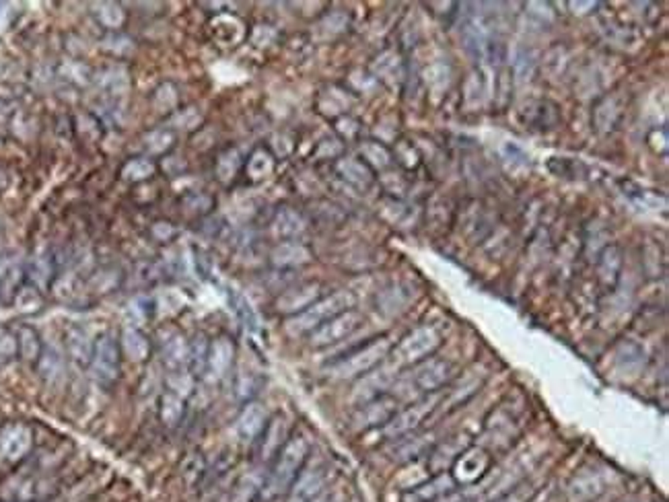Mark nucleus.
Segmentation results:
<instances>
[{
	"mask_svg": "<svg viewBox=\"0 0 669 502\" xmlns=\"http://www.w3.org/2000/svg\"><path fill=\"white\" fill-rule=\"evenodd\" d=\"M309 455V441L305 437H293L284 443V447L278 451L276 464L262 488V497L264 499H276L280 494H284L293 482L299 476L301 466L305 464Z\"/></svg>",
	"mask_w": 669,
	"mask_h": 502,
	"instance_id": "f257e3e1",
	"label": "nucleus"
},
{
	"mask_svg": "<svg viewBox=\"0 0 669 502\" xmlns=\"http://www.w3.org/2000/svg\"><path fill=\"white\" fill-rule=\"evenodd\" d=\"M354 305V295L348 290H336L324 299H317L313 305H309L305 311L293 315L286 323V332L291 336H301V334H311L332 317L352 309Z\"/></svg>",
	"mask_w": 669,
	"mask_h": 502,
	"instance_id": "f03ea898",
	"label": "nucleus"
},
{
	"mask_svg": "<svg viewBox=\"0 0 669 502\" xmlns=\"http://www.w3.org/2000/svg\"><path fill=\"white\" fill-rule=\"evenodd\" d=\"M392 352V342L389 338L381 336L371 340L369 344L356 348L354 352H350L348 356H344L342 361H338L336 365L330 367V375L336 379H354V377H363L367 373H371L377 365H381L387 354Z\"/></svg>",
	"mask_w": 669,
	"mask_h": 502,
	"instance_id": "7ed1b4c3",
	"label": "nucleus"
},
{
	"mask_svg": "<svg viewBox=\"0 0 669 502\" xmlns=\"http://www.w3.org/2000/svg\"><path fill=\"white\" fill-rule=\"evenodd\" d=\"M441 344V336L435 328H416L414 332H410L396 348L394 358L396 365H418L424 358L433 356V352L439 348Z\"/></svg>",
	"mask_w": 669,
	"mask_h": 502,
	"instance_id": "20e7f679",
	"label": "nucleus"
},
{
	"mask_svg": "<svg viewBox=\"0 0 669 502\" xmlns=\"http://www.w3.org/2000/svg\"><path fill=\"white\" fill-rule=\"evenodd\" d=\"M455 375V367L449 361L443 358H424L422 363L414 365V369L410 371V385L416 387V391L420 393H437L441 387H445Z\"/></svg>",
	"mask_w": 669,
	"mask_h": 502,
	"instance_id": "39448f33",
	"label": "nucleus"
},
{
	"mask_svg": "<svg viewBox=\"0 0 669 502\" xmlns=\"http://www.w3.org/2000/svg\"><path fill=\"white\" fill-rule=\"evenodd\" d=\"M363 323V315L354 309H348L336 317H332L330 321H326L324 326H319L315 332H311L309 336V344L315 348H326L332 346L336 342L346 340L350 334H354Z\"/></svg>",
	"mask_w": 669,
	"mask_h": 502,
	"instance_id": "423d86ee",
	"label": "nucleus"
},
{
	"mask_svg": "<svg viewBox=\"0 0 669 502\" xmlns=\"http://www.w3.org/2000/svg\"><path fill=\"white\" fill-rule=\"evenodd\" d=\"M435 404H437V398H435V393H431L429 398H424V400H420V402H416V404H410L406 410H402V412H398L385 426H383V431H385V437L387 439H392V441H398V439H402V437H408V435H412L422 422H424V418L435 410Z\"/></svg>",
	"mask_w": 669,
	"mask_h": 502,
	"instance_id": "0eeeda50",
	"label": "nucleus"
},
{
	"mask_svg": "<svg viewBox=\"0 0 669 502\" xmlns=\"http://www.w3.org/2000/svg\"><path fill=\"white\" fill-rule=\"evenodd\" d=\"M91 369H93V375L97 381H101V383L115 381L117 371H120V352H117V346L109 334H103L95 342L93 354H91Z\"/></svg>",
	"mask_w": 669,
	"mask_h": 502,
	"instance_id": "6e6552de",
	"label": "nucleus"
},
{
	"mask_svg": "<svg viewBox=\"0 0 669 502\" xmlns=\"http://www.w3.org/2000/svg\"><path fill=\"white\" fill-rule=\"evenodd\" d=\"M398 412H400L398 410V400L383 393V396L363 404V408L354 416V429L356 431H369V429L385 426Z\"/></svg>",
	"mask_w": 669,
	"mask_h": 502,
	"instance_id": "1a4fd4ad",
	"label": "nucleus"
},
{
	"mask_svg": "<svg viewBox=\"0 0 669 502\" xmlns=\"http://www.w3.org/2000/svg\"><path fill=\"white\" fill-rule=\"evenodd\" d=\"M490 468V457L482 449H466L453 464V480L462 486L476 484Z\"/></svg>",
	"mask_w": 669,
	"mask_h": 502,
	"instance_id": "9d476101",
	"label": "nucleus"
},
{
	"mask_svg": "<svg viewBox=\"0 0 669 502\" xmlns=\"http://www.w3.org/2000/svg\"><path fill=\"white\" fill-rule=\"evenodd\" d=\"M455 490H457V484H455L453 476L441 472L435 478L406 490L402 494V502H437L445 499V497H449V494H453Z\"/></svg>",
	"mask_w": 669,
	"mask_h": 502,
	"instance_id": "9b49d317",
	"label": "nucleus"
},
{
	"mask_svg": "<svg viewBox=\"0 0 669 502\" xmlns=\"http://www.w3.org/2000/svg\"><path fill=\"white\" fill-rule=\"evenodd\" d=\"M317 299H319V284L317 282H309V284H301V286L288 288L276 301V309L280 313H286V315H297V313L305 311L309 305H313Z\"/></svg>",
	"mask_w": 669,
	"mask_h": 502,
	"instance_id": "f8f14e48",
	"label": "nucleus"
},
{
	"mask_svg": "<svg viewBox=\"0 0 669 502\" xmlns=\"http://www.w3.org/2000/svg\"><path fill=\"white\" fill-rule=\"evenodd\" d=\"M392 379H394L392 369H379V371L363 375V379L359 381V385L352 391V400L359 404H367V402L383 396V391L387 389Z\"/></svg>",
	"mask_w": 669,
	"mask_h": 502,
	"instance_id": "ddd939ff",
	"label": "nucleus"
},
{
	"mask_svg": "<svg viewBox=\"0 0 669 502\" xmlns=\"http://www.w3.org/2000/svg\"><path fill=\"white\" fill-rule=\"evenodd\" d=\"M266 424H268V412H266V408L262 404L251 402V404H247L241 410V414L237 418V435L243 441H253L258 435L264 433Z\"/></svg>",
	"mask_w": 669,
	"mask_h": 502,
	"instance_id": "4468645a",
	"label": "nucleus"
},
{
	"mask_svg": "<svg viewBox=\"0 0 669 502\" xmlns=\"http://www.w3.org/2000/svg\"><path fill=\"white\" fill-rule=\"evenodd\" d=\"M235 356V348L231 344V340L227 338H218L208 346V356H206V373L212 379H220L227 375V371L231 369Z\"/></svg>",
	"mask_w": 669,
	"mask_h": 502,
	"instance_id": "2eb2a0df",
	"label": "nucleus"
},
{
	"mask_svg": "<svg viewBox=\"0 0 669 502\" xmlns=\"http://www.w3.org/2000/svg\"><path fill=\"white\" fill-rule=\"evenodd\" d=\"M326 484V476L321 470H307L303 472L295 482H293V490H291V499L288 502H311L313 499H317L324 490Z\"/></svg>",
	"mask_w": 669,
	"mask_h": 502,
	"instance_id": "dca6fc26",
	"label": "nucleus"
},
{
	"mask_svg": "<svg viewBox=\"0 0 669 502\" xmlns=\"http://www.w3.org/2000/svg\"><path fill=\"white\" fill-rule=\"evenodd\" d=\"M31 447V433L25 426H10L0 437V451L6 459H21Z\"/></svg>",
	"mask_w": 669,
	"mask_h": 502,
	"instance_id": "f3484780",
	"label": "nucleus"
},
{
	"mask_svg": "<svg viewBox=\"0 0 669 502\" xmlns=\"http://www.w3.org/2000/svg\"><path fill=\"white\" fill-rule=\"evenodd\" d=\"M305 231V220L301 218L299 212L291 210V208H282L278 210V214L274 216L272 223V233L278 239H295Z\"/></svg>",
	"mask_w": 669,
	"mask_h": 502,
	"instance_id": "a211bd4d",
	"label": "nucleus"
},
{
	"mask_svg": "<svg viewBox=\"0 0 669 502\" xmlns=\"http://www.w3.org/2000/svg\"><path fill=\"white\" fill-rule=\"evenodd\" d=\"M311 260V253L307 247L295 243V241H286L280 243L274 251H272V264L280 266V268H291V266H301L305 262Z\"/></svg>",
	"mask_w": 669,
	"mask_h": 502,
	"instance_id": "6ab92c4d",
	"label": "nucleus"
},
{
	"mask_svg": "<svg viewBox=\"0 0 669 502\" xmlns=\"http://www.w3.org/2000/svg\"><path fill=\"white\" fill-rule=\"evenodd\" d=\"M122 348L126 352V356L132 363H142L148 358L150 354V344L144 338L142 332H138L136 328H124L122 332Z\"/></svg>",
	"mask_w": 669,
	"mask_h": 502,
	"instance_id": "aec40b11",
	"label": "nucleus"
},
{
	"mask_svg": "<svg viewBox=\"0 0 669 502\" xmlns=\"http://www.w3.org/2000/svg\"><path fill=\"white\" fill-rule=\"evenodd\" d=\"M286 420L284 418H274L268 429H266V437H264V445H262V457L270 459L274 457L286 443Z\"/></svg>",
	"mask_w": 669,
	"mask_h": 502,
	"instance_id": "412c9836",
	"label": "nucleus"
},
{
	"mask_svg": "<svg viewBox=\"0 0 669 502\" xmlns=\"http://www.w3.org/2000/svg\"><path fill=\"white\" fill-rule=\"evenodd\" d=\"M338 173L352 185L356 187H367L371 181H373V175L369 171V167L363 163V161H356V159H342L338 161L336 165Z\"/></svg>",
	"mask_w": 669,
	"mask_h": 502,
	"instance_id": "4be33fe9",
	"label": "nucleus"
},
{
	"mask_svg": "<svg viewBox=\"0 0 669 502\" xmlns=\"http://www.w3.org/2000/svg\"><path fill=\"white\" fill-rule=\"evenodd\" d=\"M163 358L171 371H181V367L190 361V344L183 336H171L163 346Z\"/></svg>",
	"mask_w": 669,
	"mask_h": 502,
	"instance_id": "5701e85b",
	"label": "nucleus"
},
{
	"mask_svg": "<svg viewBox=\"0 0 669 502\" xmlns=\"http://www.w3.org/2000/svg\"><path fill=\"white\" fill-rule=\"evenodd\" d=\"M424 437H416L414 433L408 435V437H402L398 439L396 447L392 449V457L400 464L404 461H410V459H416L418 455H422L424 451Z\"/></svg>",
	"mask_w": 669,
	"mask_h": 502,
	"instance_id": "b1692460",
	"label": "nucleus"
},
{
	"mask_svg": "<svg viewBox=\"0 0 669 502\" xmlns=\"http://www.w3.org/2000/svg\"><path fill=\"white\" fill-rule=\"evenodd\" d=\"M152 173H155V165H152L148 159H132V161H128V163L122 167V177H124L126 181H132V183H136V181H144V179H148Z\"/></svg>",
	"mask_w": 669,
	"mask_h": 502,
	"instance_id": "393cba45",
	"label": "nucleus"
},
{
	"mask_svg": "<svg viewBox=\"0 0 669 502\" xmlns=\"http://www.w3.org/2000/svg\"><path fill=\"white\" fill-rule=\"evenodd\" d=\"M152 103L159 111H171L177 107V89L171 82H161L152 95Z\"/></svg>",
	"mask_w": 669,
	"mask_h": 502,
	"instance_id": "a878e982",
	"label": "nucleus"
},
{
	"mask_svg": "<svg viewBox=\"0 0 669 502\" xmlns=\"http://www.w3.org/2000/svg\"><path fill=\"white\" fill-rule=\"evenodd\" d=\"M181 414H183L181 398L175 396V393L163 396V400H161V418H163V422L165 424H175V422H179Z\"/></svg>",
	"mask_w": 669,
	"mask_h": 502,
	"instance_id": "bb28decb",
	"label": "nucleus"
},
{
	"mask_svg": "<svg viewBox=\"0 0 669 502\" xmlns=\"http://www.w3.org/2000/svg\"><path fill=\"white\" fill-rule=\"evenodd\" d=\"M247 169H249L251 179H264L272 171V157L268 152H264V150H258V152L251 155Z\"/></svg>",
	"mask_w": 669,
	"mask_h": 502,
	"instance_id": "cd10ccee",
	"label": "nucleus"
},
{
	"mask_svg": "<svg viewBox=\"0 0 669 502\" xmlns=\"http://www.w3.org/2000/svg\"><path fill=\"white\" fill-rule=\"evenodd\" d=\"M144 144L150 152H165L173 144V134L169 130H155L144 136Z\"/></svg>",
	"mask_w": 669,
	"mask_h": 502,
	"instance_id": "c85d7f7f",
	"label": "nucleus"
},
{
	"mask_svg": "<svg viewBox=\"0 0 669 502\" xmlns=\"http://www.w3.org/2000/svg\"><path fill=\"white\" fill-rule=\"evenodd\" d=\"M70 352L74 354L76 361L87 363L93 354V344L89 342V338L82 332H74L70 336Z\"/></svg>",
	"mask_w": 669,
	"mask_h": 502,
	"instance_id": "c756f323",
	"label": "nucleus"
},
{
	"mask_svg": "<svg viewBox=\"0 0 669 502\" xmlns=\"http://www.w3.org/2000/svg\"><path fill=\"white\" fill-rule=\"evenodd\" d=\"M237 165H239V155L237 150H227L218 157V163H216V173L223 181H229L235 171H237Z\"/></svg>",
	"mask_w": 669,
	"mask_h": 502,
	"instance_id": "7c9ffc66",
	"label": "nucleus"
},
{
	"mask_svg": "<svg viewBox=\"0 0 669 502\" xmlns=\"http://www.w3.org/2000/svg\"><path fill=\"white\" fill-rule=\"evenodd\" d=\"M536 494H538V488H534L530 484L528 486L525 484H517L515 488L499 494V499L495 502H530Z\"/></svg>",
	"mask_w": 669,
	"mask_h": 502,
	"instance_id": "2f4dec72",
	"label": "nucleus"
},
{
	"mask_svg": "<svg viewBox=\"0 0 669 502\" xmlns=\"http://www.w3.org/2000/svg\"><path fill=\"white\" fill-rule=\"evenodd\" d=\"M99 19L105 27H122L124 23V10L122 6L109 2V4H101V10H99Z\"/></svg>",
	"mask_w": 669,
	"mask_h": 502,
	"instance_id": "473e14b6",
	"label": "nucleus"
},
{
	"mask_svg": "<svg viewBox=\"0 0 669 502\" xmlns=\"http://www.w3.org/2000/svg\"><path fill=\"white\" fill-rule=\"evenodd\" d=\"M169 387L173 389L175 396L181 398V396H185V393L192 389V379H190V375L183 373V371H173L171 377H169Z\"/></svg>",
	"mask_w": 669,
	"mask_h": 502,
	"instance_id": "72a5a7b5",
	"label": "nucleus"
},
{
	"mask_svg": "<svg viewBox=\"0 0 669 502\" xmlns=\"http://www.w3.org/2000/svg\"><path fill=\"white\" fill-rule=\"evenodd\" d=\"M21 352L25 358H35L39 354V342L31 330H23L21 334Z\"/></svg>",
	"mask_w": 669,
	"mask_h": 502,
	"instance_id": "f704fd0d",
	"label": "nucleus"
},
{
	"mask_svg": "<svg viewBox=\"0 0 669 502\" xmlns=\"http://www.w3.org/2000/svg\"><path fill=\"white\" fill-rule=\"evenodd\" d=\"M311 502H334V499H332L330 494H319L317 499H313Z\"/></svg>",
	"mask_w": 669,
	"mask_h": 502,
	"instance_id": "c9c22d12",
	"label": "nucleus"
},
{
	"mask_svg": "<svg viewBox=\"0 0 669 502\" xmlns=\"http://www.w3.org/2000/svg\"><path fill=\"white\" fill-rule=\"evenodd\" d=\"M464 502H478V501H464Z\"/></svg>",
	"mask_w": 669,
	"mask_h": 502,
	"instance_id": "e433bc0d",
	"label": "nucleus"
}]
</instances>
